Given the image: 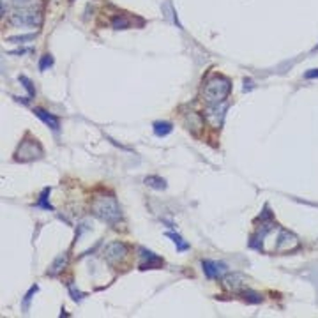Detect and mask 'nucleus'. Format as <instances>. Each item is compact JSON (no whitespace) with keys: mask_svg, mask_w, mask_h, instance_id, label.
<instances>
[{"mask_svg":"<svg viewBox=\"0 0 318 318\" xmlns=\"http://www.w3.org/2000/svg\"><path fill=\"white\" fill-rule=\"evenodd\" d=\"M20 81L23 83V87L29 90V97H34V95H35V89L32 87V81H30L27 76H20Z\"/></svg>","mask_w":318,"mask_h":318,"instance_id":"4be33fe9","label":"nucleus"},{"mask_svg":"<svg viewBox=\"0 0 318 318\" xmlns=\"http://www.w3.org/2000/svg\"><path fill=\"white\" fill-rule=\"evenodd\" d=\"M230 90H232L230 80L224 78V76L216 75L205 83L204 99H205V103H209V105H219V103H223V101L228 97Z\"/></svg>","mask_w":318,"mask_h":318,"instance_id":"f03ea898","label":"nucleus"},{"mask_svg":"<svg viewBox=\"0 0 318 318\" xmlns=\"http://www.w3.org/2000/svg\"><path fill=\"white\" fill-rule=\"evenodd\" d=\"M304 76H306V78H317V76H318V69H311L309 73H306Z\"/></svg>","mask_w":318,"mask_h":318,"instance_id":"393cba45","label":"nucleus"},{"mask_svg":"<svg viewBox=\"0 0 318 318\" xmlns=\"http://www.w3.org/2000/svg\"><path fill=\"white\" fill-rule=\"evenodd\" d=\"M111 25H113L115 30H124L129 27V20H127L126 16H115L113 21H111Z\"/></svg>","mask_w":318,"mask_h":318,"instance_id":"6ab92c4d","label":"nucleus"},{"mask_svg":"<svg viewBox=\"0 0 318 318\" xmlns=\"http://www.w3.org/2000/svg\"><path fill=\"white\" fill-rule=\"evenodd\" d=\"M224 111H226V105L221 106V110H219V105H210V108L205 111V119H207V122H209L212 127L219 129V126L223 124Z\"/></svg>","mask_w":318,"mask_h":318,"instance_id":"6e6552de","label":"nucleus"},{"mask_svg":"<svg viewBox=\"0 0 318 318\" xmlns=\"http://www.w3.org/2000/svg\"><path fill=\"white\" fill-rule=\"evenodd\" d=\"M145 184L152 189H158V191L166 189V180L158 177V175H149V177H145Z\"/></svg>","mask_w":318,"mask_h":318,"instance_id":"4468645a","label":"nucleus"},{"mask_svg":"<svg viewBox=\"0 0 318 318\" xmlns=\"http://www.w3.org/2000/svg\"><path fill=\"white\" fill-rule=\"evenodd\" d=\"M71 2H73V0H71Z\"/></svg>","mask_w":318,"mask_h":318,"instance_id":"a878e982","label":"nucleus"},{"mask_svg":"<svg viewBox=\"0 0 318 318\" xmlns=\"http://www.w3.org/2000/svg\"><path fill=\"white\" fill-rule=\"evenodd\" d=\"M140 256H142V262H140V269L142 270H147V269H158L164 264L163 258H159L158 254L149 251L145 248H140Z\"/></svg>","mask_w":318,"mask_h":318,"instance_id":"0eeeda50","label":"nucleus"},{"mask_svg":"<svg viewBox=\"0 0 318 318\" xmlns=\"http://www.w3.org/2000/svg\"><path fill=\"white\" fill-rule=\"evenodd\" d=\"M166 237H170L172 240H174L177 251H188V249H189V244L184 242V238L180 237L179 234H174V232H166Z\"/></svg>","mask_w":318,"mask_h":318,"instance_id":"dca6fc26","label":"nucleus"},{"mask_svg":"<svg viewBox=\"0 0 318 318\" xmlns=\"http://www.w3.org/2000/svg\"><path fill=\"white\" fill-rule=\"evenodd\" d=\"M35 37V34H27V35H15V37H9L11 43H25V41H32Z\"/></svg>","mask_w":318,"mask_h":318,"instance_id":"5701e85b","label":"nucleus"},{"mask_svg":"<svg viewBox=\"0 0 318 318\" xmlns=\"http://www.w3.org/2000/svg\"><path fill=\"white\" fill-rule=\"evenodd\" d=\"M172 131H174V126L170 124V122H156L154 124V133L159 138H163V136L170 134Z\"/></svg>","mask_w":318,"mask_h":318,"instance_id":"2eb2a0df","label":"nucleus"},{"mask_svg":"<svg viewBox=\"0 0 318 318\" xmlns=\"http://www.w3.org/2000/svg\"><path fill=\"white\" fill-rule=\"evenodd\" d=\"M126 254H127V246L124 242H111L105 248V260L111 265L122 262Z\"/></svg>","mask_w":318,"mask_h":318,"instance_id":"423d86ee","label":"nucleus"},{"mask_svg":"<svg viewBox=\"0 0 318 318\" xmlns=\"http://www.w3.org/2000/svg\"><path fill=\"white\" fill-rule=\"evenodd\" d=\"M53 65V59H51V55H43L39 60V69L45 71L48 69V67H51Z\"/></svg>","mask_w":318,"mask_h":318,"instance_id":"412c9836","label":"nucleus"},{"mask_svg":"<svg viewBox=\"0 0 318 318\" xmlns=\"http://www.w3.org/2000/svg\"><path fill=\"white\" fill-rule=\"evenodd\" d=\"M202 267H204L205 276L209 279H216L226 272V265L219 264V262H214V260H204V262H202Z\"/></svg>","mask_w":318,"mask_h":318,"instance_id":"1a4fd4ad","label":"nucleus"},{"mask_svg":"<svg viewBox=\"0 0 318 318\" xmlns=\"http://www.w3.org/2000/svg\"><path fill=\"white\" fill-rule=\"evenodd\" d=\"M37 292H39V286H37V285H34V286H32V288L27 292V295L23 297V302H21V309H23V311H27V309H29L30 302H32V297H34Z\"/></svg>","mask_w":318,"mask_h":318,"instance_id":"a211bd4d","label":"nucleus"},{"mask_svg":"<svg viewBox=\"0 0 318 318\" xmlns=\"http://www.w3.org/2000/svg\"><path fill=\"white\" fill-rule=\"evenodd\" d=\"M224 286L228 290H234V292H240L242 288L248 286V278L240 272L228 274V276L224 278Z\"/></svg>","mask_w":318,"mask_h":318,"instance_id":"9d476101","label":"nucleus"},{"mask_svg":"<svg viewBox=\"0 0 318 318\" xmlns=\"http://www.w3.org/2000/svg\"><path fill=\"white\" fill-rule=\"evenodd\" d=\"M69 293L73 295V299H75V301H81V299H83V293L78 292V290L75 288V285H69Z\"/></svg>","mask_w":318,"mask_h":318,"instance_id":"b1692460","label":"nucleus"},{"mask_svg":"<svg viewBox=\"0 0 318 318\" xmlns=\"http://www.w3.org/2000/svg\"><path fill=\"white\" fill-rule=\"evenodd\" d=\"M244 299H246L248 302H253V304L262 302V295H258V293L251 292V290H246V292H244Z\"/></svg>","mask_w":318,"mask_h":318,"instance_id":"aec40b11","label":"nucleus"},{"mask_svg":"<svg viewBox=\"0 0 318 318\" xmlns=\"http://www.w3.org/2000/svg\"><path fill=\"white\" fill-rule=\"evenodd\" d=\"M186 126H188L189 131H193V133H200L202 127H204V120L200 117L198 113H189L186 117Z\"/></svg>","mask_w":318,"mask_h":318,"instance_id":"ddd939ff","label":"nucleus"},{"mask_svg":"<svg viewBox=\"0 0 318 318\" xmlns=\"http://www.w3.org/2000/svg\"><path fill=\"white\" fill-rule=\"evenodd\" d=\"M43 149L37 142H23L20 149L16 150V159L18 161H34V159L43 158Z\"/></svg>","mask_w":318,"mask_h":318,"instance_id":"7ed1b4c3","label":"nucleus"},{"mask_svg":"<svg viewBox=\"0 0 318 318\" xmlns=\"http://www.w3.org/2000/svg\"><path fill=\"white\" fill-rule=\"evenodd\" d=\"M48 196H50V188H45L43 189V193H41V196H39V202L35 204V207L45 209V210H53V207H51L50 202H48Z\"/></svg>","mask_w":318,"mask_h":318,"instance_id":"f3484780","label":"nucleus"},{"mask_svg":"<svg viewBox=\"0 0 318 318\" xmlns=\"http://www.w3.org/2000/svg\"><path fill=\"white\" fill-rule=\"evenodd\" d=\"M43 21V16L35 11H18L13 18L11 23L13 25H21V27H39Z\"/></svg>","mask_w":318,"mask_h":318,"instance_id":"39448f33","label":"nucleus"},{"mask_svg":"<svg viewBox=\"0 0 318 318\" xmlns=\"http://www.w3.org/2000/svg\"><path fill=\"white\" fill-rule=\"evenodd\" d=\"M67 260H69V254L67 253H62L59 254L57 258H55V262L50 265V269H48V276H57V274H60L62 270H64V267L67 265Z\"/></svg>","mask_w":318,"mask_h":318,"instance_id":"f8f14e48","label":"nucleus"},{"mask_svg":"<svg viewBox=\"0 0 318 318\" xmlns=\"http://www.w3.org/2000/svg\"><path fill=\"white\" fill-rule=\"evenodd\" d=\"M297 246H299V240L295 235L286 232V230H279V235L276 237L272 251H276V253H286V251L297 249Z\"/></svg>","mask_w":318,"mask_h":318,"instance_id":"20e7f679","label":"nucleus"},{"mask_svg":"<svg viewBox=\"0 0 318 318\" xmlns=\"http://www.w3.org/2000/svg\"><path fill=\"white\" fill-rule=\"evenodd\" d=\"M34 113L37 115V117H39V119L43 120V122H45L53 133H59L60 131V120L57 119L55 115H51L50 111H46V110H43V108H35Z\"/></svg>","mask_w":318,"mask_h":318,"instance_id":"9b49d317","label":"nucleus"},{"mask_svg":"<svg viewBox=\"0 0 318 318\" xmlns=\"http://www.w3.org/2000/svg\"><path fill=\"white\" fill-rule=\"evenodd\" d=\"M92 212L95 218H99L101 221H105L108 224L119 223L122 218V209H120L119 202L113 196H99L94 200L92 204Z\"/></svg>","mask_w":318,"mask_h":318,"instance_id":"f257e3e1","label":"nucleus"}]
</instances>
